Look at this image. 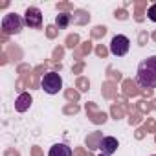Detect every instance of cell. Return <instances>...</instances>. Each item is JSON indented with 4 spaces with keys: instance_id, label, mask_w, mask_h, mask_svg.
Here are the masks:
<instances>
[{
    "instance_id": "obj_1",
    "label": "cell",
    "mask_w": 156,
    "mask_h": 156,
    "mask_svg": "<svg viewBox=\"0 0 156 156\" xmlns=\"http://www.w3.org/2000/svg\"><path fill=\"white\" fill-rule=\"evenodd\" d=\"M136 83L141 88H156V55H151L138 64Z\"/></svg>"
},
{
    "instance_id": "obj_9",
    "label": "cell",
    "mask_w": 156,
    "mask_h": 156,
    "mask_svg": "<svg viewBox=\"0 0 156 156\" xmlns=\"http://www.w3.org/2000/svg\"><path fill=\"white\" fill-rule=\"evenodd\" d=\"M55 24H57L59 28H66V26L70 24V15H68V13H61V15H57Z\"/></svg>"
},
{
    "instance_id": "obj_7",
    "label": "cell",
    "mask_w": 156,
    "mask_h": 156,
    "mask_svg": "<svg viewBox=\"0 0 156 156\" xmlns=\"http://www.w3.org/2000/svg\"><path fill=\"white\" fill-rule=\"evenodd\" d=\"M30 107H31V96L28 92H22L15 101V110L17 112H26V110H30Z\"/></svg>"
},
{
    "instance_id": "obj_2",
    "label": "cell",
    "mask_w": 156,
    "mask_h": 156,
    "mask_svg": "<svg viewBox=\"0 0 156 156\" xmlns=\"http://www.w3.org/2000/svg\"><path fill=\"white\" fill-rule=\"evenodd\" d=\"M41 87H42V90H44L46 94L55 96V94H59V92L62 90V77H61L57 72H48V73H44V77H42Z\"/></svg>"
},
{
    "instance_id": "obj_10",
    "label": "cell",
    "mask_w": 156,
    "mask_h": 156,
    "mask_svg": "<svg viewBox=\"0 0 156 156\" xmlns=\"http://www.w3.org/2000/svg\"><path fill=\"white\" fill-rule=\"evenodd\" d=\"M147 17H149V20L156 22V4H151V6H149V9H147Z\"/></svg>"
},
{
    "instance_id": "obj_4",
    "label": "cell",
    "mask_w": 156,
    "mask_h": 156,
    "mask_svg": "<svg viewBox=\"0 0 156 156\" xmlns=\"http://www.w3.org/2000/svg\"><path fill=\"white\" fill-rule=\"evenodd\" d=\"M129 50H130V41H129V37H125V35H116V37H112V41H110V53H112L114 57H123V55L129 53Z\"/></svg>"
},
{
    "instance_id": "obj_6",
    "label": "cell",
    "mask_w": 156,
    "mask_h": 156,
    "mask_svg": "<svg viewBox=\"0 0 156 156\" xmlns=\"http://www.w3.org/2000/svg\"><path fill=\"white\" fill-rule=\"evenodd\" d=\"M98 149H101L103 154L112 156V154L118 151V140H116L114 136H103V138L99 140V143H98Z\"/></svg>"
},
{
    "instance_id": "obj_11",
    "label": "cell",
    "mask_w": 156,
    "mask_h": 156,
    "mask_svg": "<svg viewBox=\"0 0 156 156\" xmlns=\"http://www.w3.org/2000/svg\"><path fill=\"white\" fill-rule=\"evenodd\" d=\"M99 156H108V154H103V152H101V154H99Z\"/></svg>"
},
{
    "instance_id": "obj_12",
    "label": "cell",
    "mask_w": 156,
    "mask_h": 156,
    "mask_svg": "<svg viewBox=\"0 0 156 156\" xmlns=\"http://www.w3.org/2000/svg\"><path fill=\"white\" fill-rule=\"evenodd\" d=\"M151 156H156V154H151Z\"/></svg>"
},
{
    "instance_id": "obj_8",
    "label": "cell",
    "mask_w": 156,
    "mask_h": 156,
    "mask_svg": "<svg viewBox=\"0 0 156 156\" xmlns=\"http://www.w3.org/2000/svg\"><path fill=\"white\" fill-rule=\"evenodd\" d=\"M48 156H72V147L66 143H55L51 145Z\"/></svg>"
},
{
    "instance_id": "obj_3",
    "label": "cell",
    "mask_w": 156,
    "mask_h": 156,
    "mask_svg": "<svg viewBox=\"0 0 156 156\" xmlns=\"http://www.w3.org/2000/svg\"><path fill=\"white\" fill-rule=\"evenodd\" d=\"M2 30H4V33L6 35H17V33H20L22 31V26L26 24L24 22V19L20 17V15H17V13H8V15H4L2 17Z\"/></svg>"
},
{
    "instance_id": "obj_5",
    "label": "cell",
    "mask_w": 156,
    "mask_h": 156,
    "mask_svg": "<svg viewBox=\"0 0 156 156\" xmlns=\"http://www.w3.org/2000/svg\"><path fill=\"white\" fill-rule=\"evenodd\" d=\"M24 22H26V26H30L33 30H39L42 26V11L35 6L28 8L26 13H24Z\"/></svg>"
}]
</instances>
